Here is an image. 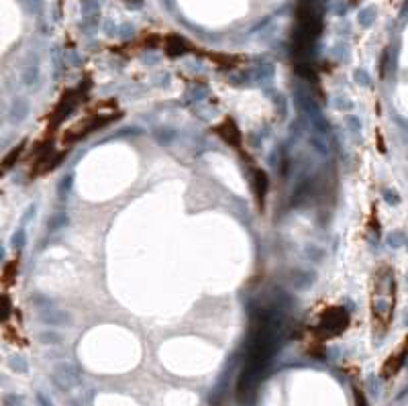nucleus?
I'll return each mask as SVG.
<instances>
[{
  "label": "nucleus",
  "instance_id": "nucleus-13",
  "mask_svg": "<svg viewBox=\"0 0 408 406\" xmlns=\"http://www.w3.org/2000/svg\"><path fill=\"white\" fill-rule=\"evenodd\" d=\"M353 80L359 84V86H370L372 84V78H370V74L363 70V67H357V70H353Z\"/></svg>",
  "mask_w": 408,
  "mask_h": 406
},
{
  "label": "nucleus",
  "instance_id": "nucleus-4",
  "mask_svg": "<svg viewBox=\"0 0 408 406\" xmlns=\"http://www.w3.org/2000/svg\"><path fill=\"white\" fill-rule=\"evenodd\" d=\"M296 100H298V106H300V111H302L306 116H310L312 121H314V118H318V116H323L321 111H318V106L314 104V100H310V96L298 92V94H296Z\"/></svg>",
  "mask_w": 408,
  "mask_h": 406
},
{
  "label": "nucleus",
  "instance_id": "nucleus-2",
  "mask_svg": "<svg viewBox=\"0 0 408 406\" xmlns=\"http://www.w3.org/2000/svg\"><path fill=\"white\" fill-rule=\"evenodd\" d=\"M21 80L25 86H35L37 80H39V57L35 53H31L27 57V64L23 67V74H21Z\"/></svg>",
  "mask_w": 408,
  "mask_h": 406
},
{
  "label": "nucleus",
  "instance_id": "nucleus-6",
  "mask_svg": "<svg viewBox=\"0 0 408 406\" xmlns=\"http://www.w3.org/2000/svg\"><path fill=\"white\" fill-rule=\"evenodd\" d=\"M375 15H377L375 6H365L359 11V15H357V23H359V27H363V29L372 27L374 21H375Z\"/></svg>",
  "mask_w": 408,
  "mask_h": 406
},
{
  "label": "nucleus",
  "instance_id": "nucleus-18",
  "mask_svg": "<svg viewBox=\"0 0 408 406\" xmlns=\"http://www.w3.org/2000/svg\"><path fill=\"white\" fill-rule=\"evenodd\" d=\"M306 257H308L310 261H321V260H323V251H321V247L308 245V247H306Z\"/></svg>",
  "mask_w": 408,
  "mask_h": 406
},
{
  "label": "nucleus",
  "instance_id": "nucleus-14",
  "mask_svg": "<svg viewBox=\"0 0 408 406\" xmlns=\"http://www.w3.org/2000/svg\"><path fill=\"white\" fill-rule=\"evenodd\" d=\"M8 365L15 370V372H27V361L23 355H11V359H8Z\"/></svg>",
  "mask_w": 408,
  "mask_h": 406
},
{
  "label": "nucleus",
  "instance_id": "nucleus-3",
  "mask_svg": "<svg viewBox=\"0 0 408 406\" xmlns=\"http://www.w3.org/2000/svg\"><path fill=\"white\" fill-rule=\"evenodd\" d=\"M41 321L49 326H65L72 323V316L65 310H43L41 312Z\"/></svg>",
  "mask_w": 408,
  "mask_h": 406
},
{
  "label": "nucleus",
  "instance_id": "nucleus-1",
  "mask_svg": "<svg viewBox=\"0 0 408 406\" xmlns=\"http://www.w3.org/2000/svg\"><path fill=\"white\" fill-rule=\"evenodd\" d=\"M29 113H31V104H29V100L23 96H16L11 102V108H8V121H11L13 125H21L29 116Z\"/></svg>",
  "mask_w": 408,
  "mask_h": 406
},
{
  "label": "nucleus",
  "instance_id": "nucleus-24",
  "mask_svg": "<svg viewBox=\"0 0 408 406\" xmlns=\"http://www.w3.org/2000/svg\"><path fill=\"white\" fill-rule=\"evenodd\" d=\"M104 33L106 35H114V23L113 21H106L104 23Z\"/></svg>",
  "mask_w": 408,
  "mask_h": 406
},
{
  "label": "nucleus",
  "instance_id": "nucleus-17",
  "mask_svg": "<svg viewBox=\"0 0 408 406\" xmlns=\"http://www.w3.org/2000/svg\"><path fill=\"white\" fill-rule=\"evenodd\" d=\"M384 200L388 204L396 206V204H400V194H398L396 190H392V188H386V190H384Z\"/></svg>",
  "mask_w": 408,
  "mask_h": 406
},
{
  "label": "nucleus",
  "instance_id": "nucleus-16",
  "mask_svg": "<svg viewBox=\"0 0 408 406\" xmlns=\"http://www.w3.org/2000/svg\"><path fill=\"white\" fill-rule=\"evenodd\" d=\"M39 341L41 343H62V335L53 333V331H43L39 335Z\"/></svg>",
  "mask_w": 408,
  "mask_h": 406
},
{
  "label": "nucleus",
  "instance_id": "nucleus-11",
  "mask_svg": "<svg viewBox=\"0 0 408 406\" xmlns=\"http://www.w3.org/2000/svg\"><path fill=\"white\" fill-rule=\"evenodd\" d=\"M25 243H27V235H25L23 229H18L11 235V247L13 249H21V247H25Z\"/></svg>",
  "mask_w": 408,
  "mask_h": 406
},
{
  "label": "nucleus",
  "instance_id": "nucleus-9",
  "mask_svg": "<svg viewBox=\"0 0 408 406\" xmlns=\"http://www.w3.org/2000/svg\"><path fill=\"white\" fill-rule=\"evenodd\" d=\"M386 243L392 247V249H398V247H402L406 243V235L402 231H392L390 235L386 237Z\"/></svg>",
  "mask_w": 408,
  "mask_h": 406
},
{
  "label": "nucleus",
  "instance_id": "nucleus-28",
  "mask_svg": "<svg viewBox=\"0 0 408 406\" xmlns=\"http://www.w3.org/2000/svg\"><path fill=\"white\" fill-rule=\"evenodd\" d=\"M2 260H4V247L0 245V261H2Z\"/></svg>",
  "mask_w": 408,
  "mask_h": 406
},
{
  "label": "nucleus",
  "instance_id": "nucleus-25",
  "mask_svg": "<svg viewBox=\"0 0 408 406\" xmlns=\"http://www.w3.org/2000/svg\"><path fill=\"white\" fill-rule=\"evenodd\" d=\"M69 180H72V178H69V176H67V178H65V180L62 182V186H59V188H57V190H62V192H65V190H69V186H72V182H69Z\"/></svg>",
  "mask_w": 408,
  "mask_h": 406
},
{
  "label": "nucleus",
  "instance_id": "nucleus-22",
  "mask_svg": "<svg viewBox=\"0 0 408 406\" xmlns=\"http://www.w3.org/2000/svg\"><path fill=\"white\" fill-rule=\"evenodd\" d=\"M35 211H37V206H35V204H31V206H29V209H27V212H25V216H23V223H29V221H31V219H33V212H35Z\"/></svg>",
  "mask_w": 408,
  "mask_h": 406
},
{
  "label": "nucleus",
  "instance_id": "nucleus-26",
  "mask_svg": "<svg viewBox=\"0 0 408 406\" xmlns=\"http://www.w3.org/2000/svg\"><path fill=\"white\" fill-rule=\"evenodd\" d=\"M357 406H365V402H363V396L357 392Z\"/></svg>",
  "mask_w": 408,
  "mask_h": 406
},
{
  "label": "nucleus",
  "instance_id": "nucleus-12",
  "mask_svg": "<svg viewBox=\"0 0 408 406\" xmlns=\"http://www.w3.org/2000/svg\"><path fill=\"white\" fill-rule=\"evenodd\" d=\"M65 223H67V216L64 214V212H59V214H53V219L49 221V225H47V229L49 231H59L62 227H65Z\"/></svg>",
  "mask_w": 408,
  "mask_h": 406
},
{
  "label": "nucleus",
  "instance_id": "nucleus-21",
  "mask_svg": "<svg viewBox=\"0 0 408 406\" xmlns=\"http://www.w3.org/2000/svg\"><path fill=\"white\" fill-rule=\"evenodd\" d=\"M133 33H135V27H133L131 23H127V25H121V27H118V35H121L123 39L133 37Z\"/></svg>",
  "mask_w": 408,
  "mask_h": 406
},
{
  "label": "nucleus",
  "instance_id": "nucleus-7",
  "mask_svg": "<svg viewBox=\"0 0 408 406\" xmlns=\"http://www.w3.org/2000/svg\"><path fill=\"white\" fill-rule=\"evenodd\" d=\"M310 147L316 151V153H321V155H329L331 149H329V143H326L321 135H310Z\"/></svg>",
  "mask_w": 408,
  "mask_h": 406
},
{
  "label": "nucleus",
  "instance_id": "nucleus-10",
  "mask_svg": "<svg viewBox=\"0 0 408 406\" xmlns=\"http://www.w3.org/2000/svg\"><path fill=\"white\" fill-rule=\"evenodd\" d=\"M155 139L162 143V145H167L170 141L176 139V131H174V129H157V131H155Z\"/></svg>",
  "mask_w": 408,
  "mask_h": 406
},
{
  "label": "nucleus",
  "instance_id": "nucleus-5",
  "mask_svg": "<svg viewBox=\"0 0 408 406\" xmlns=\"http://www.w3.org/2000/svg\"><path fill=\"white\" fill-rule=\"evenodd\" d=\"M80 11L86 18H96L100 13V2L98 0H80Z\"/></svg>",
  "mask_w": 408,
  "mask_h": 406
},
{
  "label": "nucleus",
  "instance_id": "nucleus-15",
  "mask_svg": "<svg viewBox=\"0 0 408 406\" xmlns=\"http://www.w3.org/2000/svg\"><path fill=\"white\" fill-rule=\"evenodd\" d=\"M345 123H347V127H349L351 133H361V121H359V116L347 114L345 116Z\"/></svg>",
  "mask_w": 408,
  "mask_h": 406
},
{
  "label": "nucleus",
  "instance_id": "nucleus-29",
  "mask_svg": "<svg viewBox=\"0 0 408 406\" xmlns=\"http://www.w3.org/2000/svg\"><path fill=\"white\" fill-rule=\"evenodd\" d=\"M406 157H408V155H406Z\"/></svg>",
  "mask_w": 408,
  "mask_h": 406
},
{
  "label": "nucleus",
  "instance_id": "nucleus-19",
  "mask_svg": "<svg viewBox=\"0 0 408 406\" xmlns=\"http://www.w3.org/2000/svg\"><path fill=\"white\" fill-rule=\"evenodd\" d=\"M335 108H337V111H351V108H353V102L349 100V98L339 96V98L335 100Z\"/></svg>",
  "mask_w": 408,
  "mask_h": 406
},
{
  "label": "nucleus",
  "instance_id": "nucleus-23",
  "mask_svg": "<svg viewBox=\"0 0 408 406\" xmlns=\"http://www.w3.org/2000/svg\"><path fill=\"white\" fill-rule=\"evenodd\" d=\"M408 18V0H404V4L400 8V21H406Z\"/></svg>",
  "mask_w": 408,
  "mask_h": 406
},
{
  "label": "nucleus",
  "instance_id": "nucleus-20",
  "mask_svg": "<svg viewBox=\"0 0 408 406\" xmlns=\"http://www.w3.org/2000/svg\"><path fill=\"white\" fill-rule=\"evenodd\" d=\"M25 4L33 15H41L43 11V0H25Z\"/></svg>",
  "mask_w": 408,
  "mask_h": 406
},
{
  "label": "nucleus",
  "instance_id": "nucleus-27",
  "mask_svg": "<svg viewBox=\"0 0 408 406\" xmlns=\"http://www.w3.org/2000/svg\"><path fill=\"white\" fill-rule=\"evenodd\" d=\"M125 2H131L133 6H139V4H141V2H143V0H125Z\"/></svg>",
  "mask_w": 408,
  "mask_h": 406
},
{
  "label": "nucleus",
  "instance_id": "nucleus-8",
  "mask_svg": "<svg viewBox=\"0 0 408 406\" xmlns=\"http://www.w3.org/2000/svg\"><path fill=\"white\" fill-rule=\"evenodd\" d=\"M314 278H316L314 272H298L296 274V280L298 282H294V286H296V288H300V290L302 288H308V286H312Z\"/></svg>",
  "mask_w": 408,
  "mask_h": 406
}]
</instances>
